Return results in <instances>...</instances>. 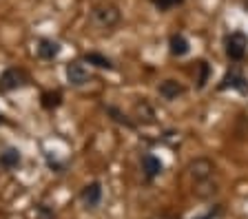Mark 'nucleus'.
Returning <instances> with one entry per match:
<instances>
[{"instance_id": "obj_1", "label": "nucleus", "mask_w": 248, "mask_h": 219, "mask_svg": "<svg viewBox=\"0 0 248 219\" xmlns=\"http://www.w3.org/2000/svg\"><path fill=\"white\" fill-rule=\"evenodd\" d=\"M186 171H188V177L193 179L197 197H211V195L217 193V184L213 182V177H215V164L208 157L193 160Z\"/></svg>"}, {"instance_id": "obj_2", "label": "nucleus", "mask_w": 248, "mask_h": 219, "mask_svg": "<svg viewBox=\"0 0 248 219\" xmlns=\"http://www.w3.org/2000/svg\"><path fill=\"white\" fill-rule=\"evenodd\" d=\"M122 20V14L115 5L111 2H102V5H95L91 11H89V22H91L95 29L100 31H111L120 25Z\"/></svg>"}, {"instance_id": "obj_3", "label": "nucleus", "mask_w": 248, "mask_h": 219, "mask_svg": "<svg viewBox=\"0 0 248 219\" xmlns=\"http://www.w3.org/2000/svg\"><path fill=\"white\" fill-rule=\"evenodd\" d=\"M29 84V73L20 67H9L0 73V93H11V91L25 89Z\"/></svg>"}, {"instance_id": "obj_4", "label": "nucleus", "mask_w": 248, "mask_h": 219, "mask_svg": "<svg viewBox=\"0 0 248 219\" xmlns=\"http://www.w3.org/2000/svg\"><path fill=\"white\" fill-rule=\"evenodd\" d=\"M224 51H226L231 62H242L248 53V36L242 31H232L224 40Z\"/></svg>"}, {"instance_id": "obj_5", "label": "nucleus", "mask_w": 248, "mask_h": 219, "mask_svg": "<svg viewBox=\"0 0 248 219\" xmlns=\"http://www.w3.org/2000/svg\"><path fill=\"white\" fill-rule=\"evenodd\" d=\"M64 75H67V82L71 84L73 89H82V87H87L93 78L91 69L87 67L84 60H73V62H69L67 67H64Z\"/></svg>"}, {"instance_id": "obj_6", "label": "nucleus", "mask_w": 248, "mask_h": 219, "mask_svg": "<svg viewBox=\"0 0 248 219\" xmlns=\"http://www.w3.org/2000/svg\"><path fill=\"white\" fill-rule=\"evenodd\" d=\"M219 91H237L239 95H248V78L239 69H231L222 78V82L217 84Z\"/></svg>"}, {"instance_id": "obj_7", "label": "nucleus", "mask_w": 248, "mask_h": 219, "mask_svg": "<svg viewBox=\"0 0 248 219\" xmlns=\"http://www.w3.org/2000/svg\"><path fill=\"white\" fill-rule=\"evenodd\" d=\"M104 190L100 182H91L80 190V204L84 206V210H98V206L102 204Z\"/></svg>"}, {"instance_id": "obj_8", "label": "nucleus", "mask_w": 248, "mask_h": 219, "mask_svg": "<svg viewBox=\"0 0 248 219\" xmlns=\"http://www.w3.org/2000/svg\"><path fill=\"white\" fill-rule=\"evenodd\" d=\"M140 164H142V175H144L146 182H153L155 177H160L162 171H164V164L157 155L153 153H142L140 157Z\"/></svg>"}, {"instance_id": "obj_9", "label": "nucleus", "mask_w": 248, "mask_h": 219, "mask_svg": "<svg viewBox=\"0 0 248 219\" xmlns=\"http://www.w3.org/2000/svg\"><path fill=\"white\" fill-rule=\"evenodd\" d=\"M157 93H160V98L166 100V102H175L177 98H182V95L186 93V87L175 78H166L157 84Z\"/></svg>"}, {"instance_id": "obj_10", "label": "nucleus", "mask_w": 248, "mask_h": 219, "mask_svg": "<svg viewBox=\"0 0 248 219\" xmlns=\"http://www.w3.org/2000/svg\"><path fill=\"white\" fill-rule=\"evenodd\" d=\"M36 51H38V58H40V60H56V58L60 56L62 47H60V42L51 40V38H40Z\"/></svg>"}, {"instance_id": "obj_11", "label": "nucleus", "mask_w": 248, "mask_h": 219, "mask_svg": "<svg viewBox=\"0 0 248 219\" xmlns=\"http://www.w3.org/2000/svg\"><path fill=\"white\" fill-rule=\"evenodd\" d=\"M169 53L173 58H186L191 53V42L184 33H173L169 40Z\"/></svg>"}, {"instance_id": "obj_12", "label": "nucleus", "mask_w": 248, "mask_h": 219, "mask_svg": "<svg viewBox=\"0 0 248 219\" xmlns=\"http://www.w3.org/2000/svg\"><path fill=\"white\" fill-rule=\"evenodd\" d=\"M22 164V155L18 148L9 146L5 151L0 153V168H5V171H16V168Z\"/></svg>"}, {"instance_id": "obj_13", "label": "nucleus", "mask_w": 248, "mask_h": 219, "mask_svg": "<svg viewBox=\"0 0 248 219\" xmlns=\"http://www.w3.org/2000/svg\"><path fill=\"white\" fill-rule=\"evenodd\" d=\"M87 64H91V67H98V69H107V71H111L113 69V62L108 60L107 56H102V53H98V51H91V53H87V56L82 58Z\"/></svg>"}, {"instance_id": "obj_14", "label": "nucleus", "mask_w": 248, "mask_h": 219, "mask_svg": "<svg viewBox=\"0 0 248 219\" xmlns=\"http://www.w3.org/2000/svg\"><path fill=\"white\" fill-rule=\"evenodd\" d=\"M104 111H107V113L111 115V120L118 122L120 126H124V129H135V122L131 120L126 113H122L118 106H104Z\"/></svg>"}, {"instance_id": "obj_15", "label": "nucleus", "mask_w": 248, "mask_h": 219, "mask_svg": "<svg viewBox=\"0 0 248 219\" xmlns=\"http://www.w3.org/2000/svg\"><path fill=\"white\" fill-rule=\"evenodd\" d=\"M153 2V7L157 11H169V9H175V7H180L184 0H151Z\"/></svg>"}, {"instance_id": "obj_16", "label": "nucleus", "mask_w": 248, "mask_h": 219, "mask_svg": "<svg viewBox=\"0 0 248 219\" xmlns=\"http://www.w3.org/2000/svg\"><path fill=\"white\" fill-rule=\"evenodd\" d=\"M60 104V93H45L42 95V106L45 109H51V106Z\"/></svg>"}, {"instance_id": "obj_17", "label": "nucleus", "mask_w": 248, "mask_h": 219, "mask_svg": "<svg viewBox=\"0 0 248 219\" xmlns=\"http://www.w3.org/2000/svg\"><path fill=\"white\" fill-rule=\"evenodd\" d=\"M217 210H219V208H217ZM217 210H211L208 215H204V217H200V219H215L217 217Z\"/></svg>"}, {"instance_id": "obj_18", "label": "nucleus", "mask_w": 248, "mask_h": 219, "mask_svg": "<svg viewBox=\"0 0 248 219\" xmlns=\"http://www.w3.org/2000/svg\"><path fill=\"white\" fill-rule=\"evenodd\" d=\"M242 5H244V9H246V14H248V0H244Z\"/></svg>"}, {"instance_id": "obj_19", "label": "nucleus", "mask_w": 248, "mask_h": 219, "mask_svg": "<svg viewBox=\"0 0 248 219\" xmlns=\"http://www.w3.org/2000/svg\"><path fill=\"white\" fill-rule=\"evenodd\" d=\"M151 219H166V217H151Z\"/></svg>"}, {"instance_id": "obj_20", "label": "nucleus", "mask_w": 248, "mask_h": 219, "mask_svg": "<svg viewBox=\"0 0 248 219\" xmlns=\"http://www.w3.org/2000/svg\"><path fill=\"white\" fill-rule=\"evenodd\" d=\"M0 124H2V113H0Z\"/></svg>"}]
</instances>
